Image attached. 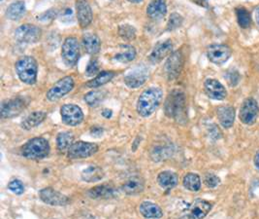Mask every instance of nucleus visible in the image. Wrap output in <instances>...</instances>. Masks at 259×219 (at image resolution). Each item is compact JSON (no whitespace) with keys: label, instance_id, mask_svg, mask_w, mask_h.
<instances>
[{"label":"nucleus","instance_id":"16","mask_svg":"<svg viewBox=\"0 0 259 219\" xmlns=\"http://www.w3.org/2000/svg\"><path fill=\"white\" fill-rule=\"evenodd\" d=\"M204 89L207 96L214 101H223L227 97L225 87L215 79H207L204 83Z\"/></svg>","mask_w":259,"mask_h":219},{"label":"nucleus","instance_id":"15","mask_svg":"<svg viewBox=\"0 0 259 219\" xmlns=\"http://www.w3.org/2000/svg\"><path fill=\"white\" fill-rule=\"evenodd\" d=\"M77 19L81 28H88L92 22V10L87 0H77L76 3Z\"/></svg>","mask_w":259,"mask_h":219},{"label":"nucleus","instance_id":"24","mask_svg":"<svg viewBox=\"0 0 259 219\" xmlns=\"http://www.w3.org/2000/svg\"><path fill=\"white\" fill-rule=\"evenodd\" d=\"M83 45L86 52L90 55H96L101 48L99 37L93 34H86L83 36Z\"/></svg>","mask_w":259,"mask_h":219},{"label":"nucleus","instance_id":"32","mask_svg":"<svg viewBox=\"0 0 259 219\" xmlns=\"http://www.w3.org/2000/svg\"><path fill=\"white\" fill-rule=\"evenodd\" d=\"M73 140H74V135L72 133L69 132L60 133L57 137V145L59 151L63 152L65 150H68L70 146L73 144Z\"/></svg>","mask_w":259,"mask_h":219},{"label":"nucleus","instance_id":"14","mask_svg":"<svg viewBox=\"0 0 259 219\" xmlns=\"http://www.w3.org/2000/svg\"><path fill=\"white\" fill-rule=\"evenodd\" d=\"M39 197L45 203L50 204V205L61 206V205H65L69 202V199L65 195L56 191L55 189H53L51 187H47V188L42 189L39 192Z\"/></svg>","mask_w":259,"mask_h":219},{"label":"nucleus","instance_id":"21","mask_svg":"<svg viewBox=\"0 0 259 219\" xmlns=\"http://www.w3.org/2000/svg\"><path fill=\"white\" fill-rule=\"evenodd\" d=\"M149 18L154 21L161 20L167 14V5L165 0H152L147 8Z\"/></svg>","mask_w":259,"mask_h":219},{"label":"nucleus","instance_id":"44","mask_svg":"<svg viewBox=\"0 0 259 219\" xmlns=\"http://www.w3.org/2000/svg\"><path fill=\"white\" fill-rule=\"evenodd\" d=\"M192 1L200 6H203V7H206L207 3H208V0H192Z\"/></svg>","mask_w":259,"mask_h":219},{"label":"nucleus","instance_id":"9","mask_svg":"<svg viewBox=\"0 0 259 219\" xmlns=\"http://www.w3.org/2000/svg\"><path fill=\"white\" fill-rule=\"evenodd\" d=\"M42 35L41 29L34 25H23L15 32V38L22 43H35Z\"/></svg>","mask_w":259,"mask_h":219},{"label":"nucleus","instance_id":"8","mask_svg":"<svg viewBox=\"0 0 259 219\" xmlns=\"http://www.w3.org/2000/svg\"><path fill=\"white\" fill-rule=\"evenodd\" d=\"M231 54L232 50L225 44H211L207 50L209 61L217 66L225 64L231 57Z\"/></svg>","mask_w":259,"mask_h":219},{"label":"nucleus","instance_id":"42","mask_svg":"<svg viewBox=\"0 0 259 219\" xmlns=\"http://www.w3.org/2000/svg\"><path fill=\"white\" fill-rule=\"evenodd\" d=\"M98 63L95 59H91L87 67V71L86 73L89 75V76H92V75H95L97 72H98Z\"/></svg>","mask_w":259,"mask_h":219},{"label":"nucleus","instance_id":"46","mask_svg":"<svg viewBox=\"0 0 259 219\" xmlns=\"http://www.w3.org/2000/svg\"><path fill=\"white\" fill-rule=\"evenodd\" d=\"M102 115H103L105 118H110V117L112 116V110L104 109L103 112H102Z\"/></svg>","mask_w":259,"mask_h":219},{"label":"nucleus","instance_id":"38","mask_svg":"<svg viewBox=\"0 0 259 219\" xmlns=\"http://www.w3.org/2000/svg\"><path fill=\"white\" fill-rule=\"evenodd\" d=\"M204 183L209 188H214L220 183V178L213 173H206L204 175Z\"/></svg>","mask_w":259,"mask_h":219},{"label":"nucleus","instance_id":"48","mask_svg":"<svg viewBox=\"0 0 259 219\" xmlns=\"http://www.w3.org/2000/svg\"><path fill=\"white\" fill-rule=\"evenodd\" d=\"M127 1H129L131 3H140L143 1V0H127Z\"/></svg>","mask_w":259,"mask_h":219},{"label":"nucleus","instance_id":"25","mask_svg":"<svg viewBox=\"0 0 259 219\" xmlns=\"http://www.w3.org/2000/svg\"><path fill=\"white\" fill-rule=\"evenodd\" d=\"M116 189L109 184H103L91 188L89 191V196L92 199H110L115 197Z\"/></svg>","mask_w":259,"mask_h":219},{"label":"nucleus","instance_id":"28","mask_svg":"<svg viewBox=\"0 0 259 219\" xmlns=\"http://www.w3.org/2000/svg\"><path fill=\"white\" fill-rule=\"evenodd\" d=\"M103 177H104L103 169L100 167L95 166V165L88 167L82 172V179L89 183L99 181Z\"/></svg>","mask_w":259,"mask_h":219},{"label":"nucleus","instance_id":"6","mask_svg":"<svg viewBox=\"0 0 259 219\" xmlns=\"http://www.w3.org/2000/svg\"><path fill=\"white\" fill-rule=\"evenodd\" d=\"M258 114L259 106L257 101L252 98L245 99L243 101L239 112V118L241 122L244 125H252L256 122Z\"/></svg>","mask_w":259,"mask_h":219},{"label":"nucleus","instance_id":"20","mask_svg":"<svg viewBox=\"0 0 259 219\" xmlns=\"http://www.w3.org/2000/svg\"><path fill=\"white\" fill-rule=\"evenodd\" d=\"M213 204L205 200H196L189 208V217L191 219H203L211 211Z\"/></svg>","mask_w":259,"mask_h":219},{"label":"nucleus","instance_id":"17","mask_svg":"<svg viewBox=\"0 0 259 219\" xmlns=\"http://www.w3.org/2000/svg\"><path fill=\"white\" fill-rule=\"evenodd\" d=\"M172 50H173V44L171 40L158 42L152 49L149 59L152 64L160 63L163 59L172 54Z\"/></svg>","mask_w":259,"mask_h":219},{"label":"nucleus","instance_id":"29","mask_svg":"<svg viewBox=\"0 0 259 219\" xmlns=\"http://www.w3.org/2000/svg\"><path fill=\"white\" fill-rule=\"evenodd\" d=\"M26 13V4L24 1H16L9 5L6 10V16L12 21L20 20Z\"/></svg>","mask_w":259,"mask_h":219},{"label":"nucleus","instance_id":"41","mask_svg":"<svg viewBox=\"0 0 259 219\" xmlns=\"http://www.w3.org/2000/svg\"><path fill=\"white\" fill-rule=\"evenodd\" d=\"M57 16H58V11L55 9H51V10H48L47 12L43 13L42 15H40L38 17V20L41 21L42 23L52 22L54 19H56Z\"/></svg>","mask_w":259,"mask_h":219},{"label":"nucleus","instance_id":"36","mask_svg":"<svg viewBox=\"0 0 259 219\" xmlns=\"http://www.w3.org/2000/svg\"><path fill=\"white\" fill-rule=\"evenodd\" d=\"M119 34L122 39L131 41L136 38V30L132 26L122 25L119 28Z\"/></svg>","mask_w":259,"mask_h":219},{"label":"nucleus","instance_id":"2","mask_svg":"<svg viewBox=\"0 0 259 219\" xmlns=\"http://www.w3.org/2000/svg\"><path fill=\"white\" fill-rule=\"evenodd\" d=\"M162 91L159 88H149L145 90L138 99L137 112L142 117L151 116L159 106L162 101Z\"/></svg>","mask_w":259,"mask_h":219},{"label":"nucleus","instance_id":"3","mask_svg":"<svg viewBox=\"0 0 259 219\" xmlns=\"http://www.w3.org/2000/svg\"><path fill=\"white\" fill-rule=\"evenodd\" d=\"M16 72L22 82L28 85H34L37 81L38 66L34 58L26 56L16 63Z\"/></svg>","mask_w":259,"mask_h":219},{"label":"nucleus","instance_id":"45","mask_svg":"<svg viewBox=\"0 0 259 219\" xmlns=\"http://www.w3.org/2000/svg\"><path fill=\"white\" fill-rule=\"evenodd\" d=\"M91 134L92 135H100L102 134V129L94 127V128L91 129Z\"/></svg>","mask_w":259,"mask_h":219},{"label":"nucleus","instance_id":"4","mask_svg":"<svg viewBox=\"0 0 259 219\" xmlns=\"http://www.w3.org/2000/svg\"><path fill=\"white\" fill-rule=\"evenodd\" d=\"M50 153V144L43 137H34L29 140L22 148V154L30 160H41Z\"/></svg>","mask_w":259,"mask_h":219},{"label":"nucleus","instance_id":"31","mask_svg":"<svg viewBox=\"0 0 259 219\" xmlns=\"http://www.w3.org/2000/svg\"><path fill=\"white\" fill-rule=\"evenodd\" d=\"M183 183L187 190L192 192H198L201 188V178L197 173L189 172L185 174Z\"/></svg>","mask_w":259,"mask_h":219},{"label":"nucleus","instance_id":"19","mask_svg":"<svg viewBox=\"0 0 259 219\" xmlns=\"http://www.w3.org/2000/svg\"><path fill=\"white\" fill-rule=\"evenodd\" d=\"M216 115L220 125L224 129H229L234 125L236 111L235 108L231 105H221L216 109Z\"/></svg>","mask_w":259,"mask_h":219},{"label":"nucleus","instance_id":"30","mask_svg":"<svg viewBox=\"0 0 259 219\" xmlns=\"http://www.w3.org/2000/svg\"><path fill=\"white\" fill-rule=\"evenodd\" d=\"M115 75H116V73L114 71H102L95 78L89 81L87 83V86L90 88L101 87V86L107 84L108 82H110L115 77Z\"/></svg>","mask_w":259,"mask_h":219},{"label":"nucleus","instance_id":"43","mask_svg":"<svg viewBox=\"0 0 259 219\" xmlns=\"http://www.w3.org/2000/svg\"><path fill=\"white\" fill-rule=\"evenodd\" d=\"M253 162H254V166H255L256 169L259 171V151L255 154L254 159H253Z\"/></svg>","mask_w":259,"mask_h":219},{"label":"nucleus","instance_id":"33","mask_svg":"<svg viewBox=\"0 0 259 219\" xmlns=\"http://www.w3.org/2000/svg\"><path fill=\"white\" fill-rule=\"evenodd\" d=\"M122 47L124 49V51L119 53L115 56V60L121 63H129L133 61L136 57V50L131 45H122Z\"/></svg>","mask_w":259,"mask_h":219},{"label":"nucleus","instance_id":"1","mask_svg":"<svg viewBox=\"0 0 259 219\" xmlns=\"http://www.w3.org/2000/svg\"><path fill=\"white\" fill-rule=\"evenodd\" d=\"M165 114L179 123H186V101L184 94L180 90L172 91L164 104Z\"/></svg>","mask_w":259,"mask_h":219},{"label":"nucleus","instance_id":"26","mask_svg":"<svg viewBox=\"0 0 259 219\" xmlns=\"http://www.w3.org/2000/svg\"><path fill=\"white\" fill-rule=\"evenodd\" d=\"M157 182L161 188L166 189V190H170V189L174 188L175 186H177V184L179 182V177L175 172L166 170V171H162L158 174Z\"/></svg>","mask_w":259,"mask_h":219},{"label":"nucleus","instance_id":"7","mask_svg":"<svg viewBox=\"0 0 259 219\" xmlns=\"http://www.w3.org/2000/svg\"><path fill=\"white\" fill-rule=\"evenodd\" d=\"M74 79L71 76H66L59 80L47 93V99L50 101H56L69 94L74 88Z\"/></svg>","mask_w":259,"mask_h":219},{"label":"nucleus","instance_id":"35","mask_svg":"<svg viewBox=\"0 0 259 219\" xmlns=\"http://www.w3.org/2000/svg\"><path fill=\"white\" fill-rule=\"evenodd\" d=\"M105 98V93L102 91H92L85 96V101L90 106H95L99 104Z\"/></svg>","mask_w":259,"mask_h":219},{"label":"nucleus","instance_id":"22","mask_svg":"<svg viewBox=\"0 0 259 219\" xmlns=\"http://www.w3.org/2000/svg\"><path fill=\"white\" fill-rule=\"evenodd\" d=\"M145 181L140 176H132L122 185V191L127 195H136L144 191Z\"/></svg>","mask_w":259,"mask_h":219},{"label":"nucleus","instance_id":"40","mask_svg":"<svg viewBox=\"0 0 259 219\" xmlns=\"http://www.w3.org/2000/svg\"><path fill=\"white\" fill-rule=\"evenodd\" d=\"M225 79L228 81L230 86L234 87L240 81V74L236 70H229L225 75Z\"/></svg>","mask_w":259,"mask_h":219},{"label":"nucleus","instance_id":"47","mask_svg":"<svg viewBox=\"0 0 259 219\" xmlns=\"http://www.w3.org/2000/svg\"><path fill=\"white\" fill-rule=\"evenodd\" d=\"M255 16H256V22H257V24L259 25V7H258L257 10H256V14H255Z\"/></svg>","mask_w":259,"mask_h":219},{"label":"nucleus","instance_id":"5","mask_svg":"<svg viewBox=\"0 0 259 219\" xmlns=\"http://www.w3.org/2000/svg\"><path fill=\"white\" fill-rule=\"evenodd\" d=\"M61 57L67 67L77 65L80 58V45L75 37H67L61 48Z\"/></svg>","mask_w":259,"mask_h":219},{"label":"nucleus","instance_id":"10","mask_svg":"<svg viewBox=\"0 0 259 219\" xmlns=\"http://www.w3.org/2000/svg\"><path fill=\"white\" fill-rule=\"evenodd\" d=\"M98 151V146L95 143L78 141L73 143L68 149V158L83 159L92 156Z\"/></svg>","mask_w":259,"mask_h":219},{"label":"nucleus","instance_id":"34","mask_svg":"<svg viewBox=\"0 0 259 219\" xmlns=\"http://www.w3.org/2000/svg\"><path fill=\"white\" fill-rule=\"evenodd\" d=\"M236 16H237V21L239 26L242 29H247L251 25V17L249 12L244 8V7H239L236 9Z\"/></svg>","mask_w":259,"mask_h":219},{"label":"nucleus","instance_id":"37","mask_svg":"<svg viewBox=\"0 0 259 219\" xmlns=\"http://www.w3.org/2000/svg\"><path fill=\"white\" fill-rule=\"evenodd\" d=\"M183 18L180 14L172 13L170 18H169L168 24H167V30L168 31H175L183 25Z\"/></svg>","mask_w":259,"mask_h":219},{"label":"nucleus","instance_id":"12","mask_svg":"<svg viewBox=\"0 0 259 219\" xmlns=\"http://www.w3.org/2000/svg\"><path fill=\"white\" fill-rule=\"evenodd\" d=\"M62 122L68 126H78L84 120L82 109L75 104H64L61 109Z\"/></svg>","mask_w":259,"mask_h":219},{"label":"nucleus","instance_id":"39","mask_svg":"<svg viewBox=\"0 0 259 219\" xmlns=\"http://www.w3.org/2000/svg\"><path fill=\"white\" fill-rule=\"evenodd\" d=\"M8 188L9 190H11L13 193L15 194H18V195H21L25 192V187L23 185V183L18 180V179H15V180H12L9 184H8Z\"/></svg>","mask_w":259,"mask_h":219},{"label":"nucleus","instance_id":"11","mask_svg":"<svg viewBox=\"0 0 259 219\" xmlns=\"http://www.w3.org/2000/svg\"><path fill=\"white\" fill-rule=\"evenodd\" d=\"M28 102L23 98L7 100L1 104V118H12L21 114L27 107Z\"/></svg>","mask_w":259,"mask_h":219},{"label":"nucleus","instance_id":"18","mask_svg":"<svg viewBox=\"0 0 259 219\" xmlns=\"http://www.w3.org/2000/svg\"><path fill=\"white\" fill-rule=\"evenodd\" d=\"M149 77V72L146 68H137L128 73L124 77V83L131 89H136L143 86Z\"/></svg>","mask_w":259,"mask_h":219},{"label":"nucleus","instance_id":"23","mask_svg":"<svg viewBox=\"0 0 259 219\" xmlns=\"http://www.w3.org/2000/svg\"><path fill=\"white\" fill-rule=\"evenodd\" d=\"M140 213L146 217L151 219H158L163 216V211L161 207L151 202H144L140 204L139 207Z\"/></svg>","mask_w":259,"mask_h":219},{"label":"nucleus","instance_id":"13","mask_svg":"<svg viewBox=\"0 0 259 219\" xmlns=\"http://www.w3.org/2000/svg\"><path fill=\"white\" fill-rule=\"evenodd\" d=\"M183 56L181 51H176L172 53L166 64H165V74L169 80L176 79L183 68Z\"/></svg>","mask_w":259,"mask_h":219},{"label":"nucleus","instance_id":"27","mask_svg":"<svg viewBox=\"0 0 259 219\" xmlns=\"http://www.w3.org/2000/svg\"><path fill=\"white\" fill-rule=\"evenodd\" d=\"M47 117V113L43 111H35L30 113L22 122V128L25 130H31L40 125Z\"/></svg>","mask_w":259,"mask_h":219}]
</instances>
